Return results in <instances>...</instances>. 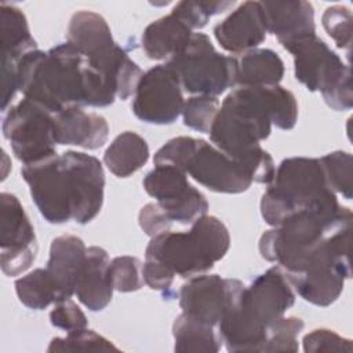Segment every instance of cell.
<instances>
[{"instance_id":"6da1fadb","label":"cell","mask_w":353,"mask_h":353,"mask_svg":"<svg viewBox=\"0 0 353 353\" xmlns=\"http://www.w3.org/2000/svg\"><path fill=\"white\" fill-rule=\"evenodd\" d=\"M296 121L298 102L290 90L237 87L221 103L208 135L214 146L245 168L252 182L269 185L276 168L259 142L270 135L272 124L292 130Z\"/></svg>"},{"instance_id":"7a4b0ae2","label":"cell","mask_w":353,"mask_h":353,"mask_svg":"<svg viewBox=\"0 0 353 353\" xmlns=\"http://www.w3.org/2000/svg\"><path fill=\"white\" fill-rule=\"evenodd\" d=\"M18 91L51 113L69 106L105 108L117 98L113 84L69 41L47 52L33 50L17 65Z\"/></svg>"},{"instance_id":"3957f363","label":"cell","mask_w":353,"mask_h":353,"mask_svg":"<svg viewBox=\"0 0 353 353\" xmlns=\"http://www.w3.org/2000/svg\"><path fill=\"white\" fill-rule=\"evenodd\" d=\"M23 181L41 216L55 225L91 222L101 211L105 192L102 163L84 152L68 150L23 164Z\"/></svg>"},{"instance_id":"277c9868","label":"cell","mask_w":353,"mask_h":353,"mask_svg":"<svg viewBox=\"0 0 353 353\" xmlns=\"http://www.w3.org/2000/svg\"><path fill=\"white\" fill-rule=\"evenodd\" d=\"M295 291L280 266H272L232 299L218 331L228 352H262L270 323L294 305Z\"/></svg>"},{"instance_id":"5b68a950","label":"cell","mask_w":353,"mask_h":353,"mask_svg":"<svg viewBox=\"0 0 353 353\" xmlns=\"http://www.w3.org/2000/svg\"><path fill=\"white\" fill-rule=\"evenodd\" d=\"M352 223L347 207L306 208L287 216L259 239V254L285 273L298 272L338 228Z\"/></svg>"},{"instance_id":"8992f818","label":"cell","mask_w":353,"mask_h":353,"mask_svg":"<svg viewBox=\"0 0 353 353\" xmlns=\"http://www.w3.org/2000/svg\"><path fill=\"white\" fill-rule=\"evenodd\" d=\"M230 247L225 223L212 215H203L186 232L167 230L150 239L145 259H152L170 274L183 279L207 273Z\"/></svg>"},{"instance_id":"52a82bcc","label":"cell","mask_w":353,"mask_h":353,"mask_svg":"<svg viewBox=\"0 0 353 353\" xmlns=\"http://www.w3.org/2000/svg\"><path fill=\"white\" fill-rule=\"evenodd\" d=\"M338 205L336 193L327 182L320 159L288 157L279 164L262 194L261 214L274 228L296 211Z\"/></svg>"},{"instance_id":"ba28073f","label":"cell","mask_w":353,"mask_h":353,"mask_svg":"<svg viewBox=\"0 0 353 353\" xmlns=\"http://www.w3.org/2000/svg\"><path fill=\"white\" fill-rule=\"evenodd\" d=\"M153 163L154 165H175L196 182L216 193H243L252 183L243 165L212 143L193 137H176L167 141L154 153Z\"/></svg>"},{"instance_id":"9c48e42d","label":"cell","mask_w":353,"mask_h":353,"mask_svg":"<svg viewBox=\"0 0 353 353\" xmlns=\"http://www.w3.org/2000/svg\"><path fill=\"white\" fill-rule=\"evenodd\" d=\"M68 41L79 48L114 87L120 99H128L143 74L142 69L113 40L106 19L88 10L72 15L68 26Z\"/></svg>"},{"instance_id":"30bf717a","label":"cell","mask_w":353,"mask_h":353,"mask_svg":"<svg viewBox=\"0 0 353 353\" xmlns=\"http://www.w3.org/2000/svg\"><path fill=\"white\" fill-rule=\"evenodd\" d=\"M288 52L294 57L295 79L309 91H320L334 110H349L353 106L350 65H345L324 40L312 36Z\"/></svg>"},{"instance_id":"8fae6325","label":"cell","mask_w":353,"mask_h":353,"mask_svg":"<svg viewBox=\"0 0 353 353\" xmlns=\"http://www.w3.org/2000/svg\"><path fill=\"white\" fill-rule=\"evenodd\" d=\"M179 77L183 91L192 95L219 97L236 85V57L215 50L210 37L196 32L189 43L165 62Z\"/></svg>"},{"instance_id":"7c38bea8","label":"cell","mask_w":353,"mask_h":353,"mask_svg":"<svg viewBox=\"0 0 353 353\" xmlns=\"http://www.w3.org/2000/svg\"><path fill=\"white\" fill-rule=\"evenodd\" d=\"M3 135L22 164H30L57 154L54 113L23 98L10 106L3 117Z\"/></svg>"},{"instance_id":"4fadbf2b","label":"cell","mask_w":353,"mask_h":353,"mask_svg":"<svg viewBox=\"0 0 353 353\" xmlns=\"http://www.w3.org/2000/svg\"><path fill=\"white\" fill-rule=\"evenodd\" d=\"M142 185L172 223L192 225L208 211L205 196L192 186L188 174L175 165L156 164L145 175Z\"/></svg>"},{"instance_id":"5bb4252c","label":"cell","mask_w":353,"mask_h":353,"mask_svg":"<svg viewBox=\"0 0 353 353\" xmlns=\"http://www.w3.org/2000/svg\"><path fill=\"white\" fill-rule=\"evenodd\" d=\"M183 88L178 74L160 63L146 70L132 95L131 109L137 119L148 124H172L182 114Z\"/></svg>"},{"instance_id":"9a60e30c","label":"cell","mask_w":353,"mask_h":353,"mask_svg":"<svg viewBox=\"0 0 353 353\" xmlns=\"http://www.w3.org/2000/svg\"><path fill=\"white\" fill-rule=\"evenodd\" d=\"M0 203L1 270L10 277L19 276L30 268L37 255L34 228L17 196L3 192Z\"/></svg>"},{"instance_id":"2e32d148","label":"cell","mask_w":353,"mask_h":353,"mask_svg":"<svg viewBox=\"0 0 353 353\" xmlns=\"http://www.w3.org/2000/svg\"><path fill=\"white\" fill-rule=\"evenodd\" d=\"M244 288L237 279L218 274H196L189 277L179 290L182 313L218 328L232 299Z\"/></svg>"},{"instance_id":"e0dca14e","label":"cell","mask_w":353,"mask_h":353,"mask_svg":"<svg viewBox=\"0 0 353 353\" xmlns=\"http://www.w3.org/2000/svg\"><path fill=\"white\" fill-rule=\"evenodd\" d=\"M266 17L261 1H244L214 26L218 44L228 52L243 54L266 39Z\"/></svg>"},{"instance_id":"ac0fdd59","label":"cell","mask_w":353,"mask_h":353,"mask_svg":"<svg viewBox=\"0 0 353 353\" xmlns=\"http://www.w3.org/2000/svg\"><path fill=\"white\" fill-rule=\"evenodd\" d=\"M268 33L276 36L284 50L290 51L298 43L316 36L314 10L309 1H261Z\"/></svg>"},{"instance_id":"d6986e66","label":"cell","mask_w":353,"mask_h":353,"mask_svg":"<svg viewBox=\"0 0 353 353\" xmlns=\"http://www.w3.org/2000/svg\"><path fill=\"white\" fill-rule=\"evenodd\" d=\"M54 134L57 145L95 150L106 143L109 124L102 114L69 106L54 114Z\"/></svg>"},{"instance_id":"ffe728a7","label":"cell","mask_w":353,"mask_h":353,"mask_svg":"<svg viewBox=\"0 0 353 353\" xmlns=\"http://www.w3.org/2000/svg\"><path fill=\"white\" fill-rule=\"evenodd\" d=\"M85 258L87 247L80 237L62 234L52 240L46 269L58 290L59 301L74 295Z\"/></svg>"},{"instance_id":"44dd1931","label":"cell","mask_w":353,"mask_h":353,"mask_svg":"<svg viewBox=\"0 0 353 353\" xmlns=\"http://www.w3.org/2000/svg\"><path fill=\"white\" fill-rule=\"evenodd\" d=\"M110 259L102 247H88L87 258L76 284L74 295L91 312L103 310L112 301Z\"/></svg>"},{"instance_id":"7402d4cb","label":"cell","mask_w":353,"mask_h":353,"mask_svg":"<svg viewBox=\"0 0 353 353\" xmlns=\"http://www.w3.org/2000/svg\"><path fill=\"white\" fill-rule=\"evenodd\" d=\"M194 32L172 12L150 22L142 33V48L149 59L163 61L176 55Z\"/></svg>"},{"instance_id":"603a6c76","label":"cell","mask_w":353,"mask_h":353,"mask_svg":"<svg viewBox=\"0 0 353 353\" xmlns=\"http://www.w3.org/2000/svg\"><path fill=\"white\" fill-rule=\"evenodd\" d=\"M0 36L1 68H17L25 54L37 50L25 14L12 4H0Z\"/></svg>"},{"instance_id":"cb8c5ba5","label":"cell","mask_w":353,"mask_h":353,"mask_svg":"<svg viewBox=\"0 0 353 353\" xmlns=\"http://www.w3.org/2000/svg\"><path fill=\"white\" fill-rule=\"evenodd\" d=\"M236 70L237 87L279 85L284 76V62L270 48H254L240 54Z\"/></svg>"},{"instance_id":"d4e9b609","label":"cell","mask_w":353,"mask_h":353,"mask_svg":"<svg viewBox=\"0 0 353 353\" xmlns=\"http://www.w3.org/2000/svg\"><path fill=\"white\" fill-rule=\"evenodd\" d=\"M149 154V145L139 134L124 131L105 150L103 163L113 175L127 178L146 164Z\"/></svg>"},{"instance_id":"484cf974","label":"cell","mask_w":353,"mask_h":353,"mask_svg":"<svg viewBox=\"0 0 353 353\" xmlns=\"http://www.w3.org/2000/svg\"><path fill=\"white\" fill-rule=\"evenodd\" d=\"M175 352L216 353L223 345L216 327L181 313L172 324Z\"/></svg>"},{"instance_id":"4316f807","label":"cell","mask_w":353,"mask_h":353,"mask_svg":"<svg viewBox=\"0 0 353 353\" xmlns=\"http://www.w3.org/2000/svg\"><path fill=\"white\" fill-rule=\"evenodd\" d=\"M15 292L19 302L33 310H43L59 301L58 290L46 268L19 277L15 281Z\"/></svg>"},{"instance_id":"83f0119b","label":"cell","mask_w":353,"mask_h":353,"mask_svg":"<svg viewBox=\"0 0 353 353\" xmlns=\"http://www.w3.org/2000/svg\"><path fill=\"white\" fill-rule=\"evenodd\" d=\"M327 182L335 193H341L346 200H352L353 159L349 152L335 150L320 159Z\"/></svg>"},{"instance_id":"f1b7e54d","label":"cell","mask_w":353,"mask_h":353,"mask_svg":"<svg viewBox=\"0 0 353 353\" xmlns=\"http://www.w3.org/2000/svg\"><path fill=\"white\" fill-rule=\"evenodd\" d=\"M119 350L109 339L92 330H77L66 332V336L52 338L47 352H109Z\"/></svg>"},{"instance_id":"f546056e","label":"cell","mask_w":353,"mask_h":353,"mask_svg":"<svg viewBox=\"0 0 353 353\" xmlns=\"http://www.w3.org/2000/svg\"><path fill=\"white\" fill-rule=\"evenodd\" d=\"M219 99L218 97L210 95H192L185 101L182 119L183 124L194 131L208 134L215 116L219 110Z\"/></svg>"},{"instance_id":"4dcf8cb0","label":"cell","mask_w":353,"mask_h":353,"mask_svg":"<svg viewBox=\"0 0 353 353\" xmlns=\"http://www.w3.org/2000/svg\"><path fill=\"white\" fill-rule=\"evenodd\" d=\"M303 325L298 317H279L268 327V338L262 352H298V335Z\"/></svg>"},{"instance_id":"1f68e13d","label":"cell","mask_w":353,"mask_h":353,"mask_svg":"<svg viewBox=\"0 0 353 353\" xmlns=\"http://www.w3.org/2000/svg\"><path fill=\"white\" fill-rule=\"evenodd\" d=\"M234 1H193L185 0L174 6L172 14L182 19L192 30L203 29L212 15L233 7Z\"/></svg>"},{"instance_id":"d6a6232c","label":"cell","mask_w":353,"mask_h":353,"mask_svg":"<svg viewBox=\"0 0 353 353\" xmlns=\"http://www.w3.org/2000/svg\"><path fill=\"white\" fill-rule=\"evenodd\" d=\"M143 263L130 255L116 256L110 261V279L113 288L119 292H132L143 287Z\"/></svg>"},{"instance_id":"836d02e7","label":"cell","mask_w":353,"mask_h":353,"mask_svg":"<svg viewBox=\"0 0 353 353\" xmlns=\"http://www.w3.org/2000/svg\"><path fill=\"white\" fill-rule=\"evenodd\" d=\"M321 23L327 34L335 41L338 48L350 51L352 47V12L346 6H331L323 17Z\"/></svg>"},{"instance_id":"e575fe53","label":"cell","mask_w":353,"mask_h":353,"mask_svg":"<svg viewBox=\"0 0 353 353\" xmlns=\"http://www.w3.org/2000/svg\"><path fill=\"white\" fill-rule=\"evenodd\" d=\"M303 350L306 353H317V352H343L352 353L353 343L352 339L343 338L332 330L317 328L303 336Z\"/></svg>"},{"instance_id":"d590c367","label":"cell","mask_w":353,"mask_h":353,"mask_svg":"<svg viewBox=\"0 0 353 353\" xmlns=\"http://www.w3.org/2000/svg\"><path fill=\"white\" fill-rule=\"evenodd\" d=\"M50 321L55 328L66 332L87 328L88 324L83 310L70 298L54 303V307L50 312Z\"/></svg>"},{"instance_id":"8d00e7d4","label":"cell","mask_w":353,"mask_h":353,"mask_svg":"<svg viewBox=\"0 0 353 353\" xmlns=\"http://www.w3.org/2000/svg\"><path fill=\"white\" fill-rule=\"evenodd\" d=\"M138 222L141 229L150 237L171 230L172 226V222L157 203H149L143 205L139 211Z\"/></svg>"}]
</instances>
